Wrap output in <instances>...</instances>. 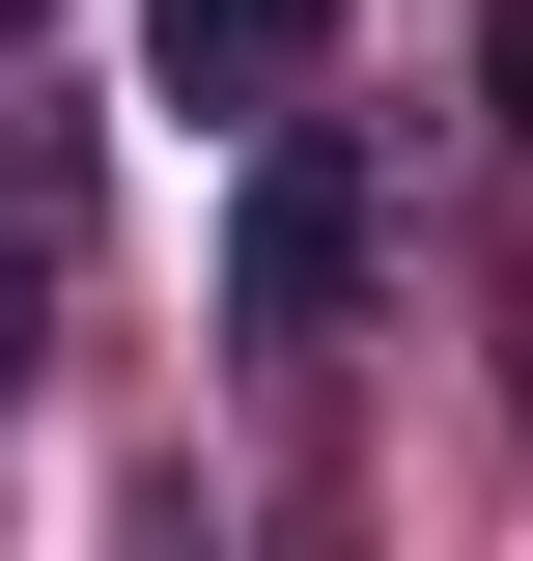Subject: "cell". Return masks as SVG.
Returning <instances> with one entry per match:
<instances>
[{"label": "cell", "mask_w": 533, "mask_h": 561, "mask_svg": "<svg viewBox=\"0 0 533 561\" xmlns=\"http://www.w3.org/2000/svg\"><path fill=\"white\" fill-rule=\"evenodd\" d=\"M140 57H169V113H281L337 57V0H140Z\"/></svg>", "instance_id": "obj_2"}, {"label": "cell", "mask_w": 533, "mask_h": 561, "mask_svg": "<svg viewBox=\"0 0 533 561\" xmlns=\"http://www.w3.org/2000/svg\"><path fill=\"white\" fill-rule=\"evenodd\" d=\"M506 113H533V0H506Z\"/></svg>", "instance_id": "obj_4"}, {"label": "cell", "mask_w": 533, "mask_h": 561, "mask_svg": "<svg viewBox=\"0 0 533 561\" xmlns=\"http://www.w3.org/2000/svg\"><path fill=\"white\" fill-rule=\"evenodd\" d=\"M57 337V197H0V365Z\"/></svg>", "instance_id": "obj_3"}, {"label": "cell", "mask_w": 533, "mask_h": 561, "mask_svg": "<svg viewBox=\"0 0 533 561\" xmlns=\"http://www.w3.org/2000/svg\"><path fill=\"white\" fill-rule=\"evenodd\" d=\"M0 28H29V0H0Z\"/></svg>", "instance_id": "obj_5"}, {"label": "cell", "mask_w": 533, "mask_h": 561, "mask_svg": "<svg viewBox=\"0 0 533 561\" xmlns=\"http://www.w3.org/2000/svg\"><path fill=\"white\" fill-rule=\"evenodd\" d=\"M337 309H365V140L281 113L253 197H225V337H337Z\"/></svg>", "instance_id": "obj_1"}]
</instances>
